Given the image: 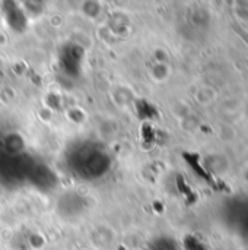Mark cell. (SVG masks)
<instances>
[{
    "label": "cell",
    "mask_w": 248,
    "mask_h": 250,
    "mask_svg": "<svg viewBox=\"0 0 248 250\" xmlns=\"http://www.w3.org/2000/svg\"><path fill=\"white\" fill-rule=\"evenodd\" d=\"M238 34H240V35H243V37L246 38V41L248 42V34H246V32H244L243 29H238Z\"/></svg>",
    "instance_id": "obj_1"
}]
</instances>
